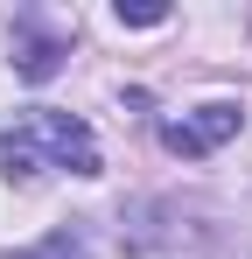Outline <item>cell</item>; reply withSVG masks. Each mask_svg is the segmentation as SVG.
<instances>
[{
	"label": "cell",
	"mask_w": 252,
	"mask_h": 259,
	"mask_svg": "<svg viewBox=\"0 0 252 259\" xmlns=\"http://www.w3.org/2000/svg\"><path fill=\"white\" fill-rule=\"evenodd\" d=\"M238 133V105H196V112H182V119H168L161 126V140L175 147V154H210V147H224Z\"/></svg>",
	"instance_id": "2"
},
{
	"label": "cell",
	"mask_w": 252,
	"mask_h": 259,
	"mask_svg": "<svg viewBox=\"0 0 252 259\" xmlns=\"http://www.w3.org/2000/svg\"><path fill=\"white\" fill-rule=\"evenodd\" d=\"M0 168L14 175V182H35L42 168L98 175V140H91V126H84L77 112H49V105H35V112H21V119L7 126V140H0Z\"/></svg>",
	"instance_id": "1"
},
{
	"label": "cell",
	"mask_w": 252,
	"mask_h": 259,
	"mask_svg": "<svg viewBox=\"0 0 252 259\" xmlns=\"http://www.w3.org/2000/svg\"><path fill=\"white\" fill-rule=\"evenodd\" d=\"M112 14H119L126 28H161V21H168V7H161V0H119Z\"/></svg>",
	"instance_id": "4"
},
{
	"label": "cell",
	"mask_w": 252,
	"mask_h": 259,
	"mask_svg": "<svg viewBox=\"0 0 252 259\" xmlns=\"http://www.w3.org/2000/svg\"><path fill=\"white\" fill-rule=\"evenodd\" d=\"M56 63H63V49L49 42V35H28V28H21V42H14V70H21V77H56Z\"/></svg>",
	"instance_id": "3"
}]
</instances>
